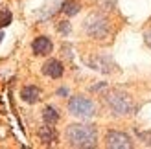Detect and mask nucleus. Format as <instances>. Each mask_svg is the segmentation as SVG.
<instances>
[{
  "mask_svg": "<svg viewBox=\"0 0 151 149\" xmlns=\"http://www.w3.org/2000/svg\"><path fill=\"white\" fill-rule=\"evenodd\" d=\"M65 140L70 147L90 149L98 145V129L90 123H72L65 129Z\"/></svg>",
  "mask_w": 151,
  "mask_h": 149,
  "instance_id": "nucleus-1",
  "label": "nucleus"
},
{
  "mask_svg": "<svg viewBox=\"0 0 151 149\" xmlns=\"http://www.w3.org/2000/svg\"><path fill=\"white\" fill-rule=\"evenodd\" d=\"M103 100H105V105L109 107L111 114H114V116H129L137 110L133 98L122 90H111L105 94Z\"/></svg>",
  "mask_w": 151,
  "mask_h": 149,
  "instance_id": "nucleus-2",
  "label": "nucleus"
},
{
  "mask_svg": "<svg viewBox=\"0 0 151 149\" xmlns=\"http://www.w3.org/2000/svg\"><path fill=\"white\" fill-rule=\"evenodd\" d=\"M83 32H85L90 39L103 41L111 35V20L105 17L103 13L94 11L85 19V22H83Z\"/></svg>",
  "mask_w": 151,
  "mask_h": 149,
  "instance_id": "nucleus-3",
  "label": "nucleus"
},
{
  "mask_svg": "<svg viewBox=\"0 0 151 149\" xmlns=\"http://www.w3.org/2000/svg\"><path fill=\"white\" fill-rule=\"evenodd\" d=\"M68 112L79 120H88L96 114V103L87 96H72L68 100Z\"/></svg>",
  "mask_w": 151,
  "mask_h": 149,
  "instance_id": "nucleus-4",
  "label": "nucleus"
},
{
  "mask_svg": "<svg viewBox=\"0 0 151 149\" xmlns=\"http://www.w3.org/2000/svg\"><path fill=\"white\" fill-rule=\"evenodd\" d=\"M133 138L122 131H107L105 135V147H112V149H129L133 147Z\"/></svg>",
  "mask_w": 151,
  "mask_h": 149,
  "instance_id": "nucleus-5",
  "label": "nucleus"
},
{
  "mask_svg": "<svg viewBox=\"0 0 151 149\" xmlns=\"http://www.w3.org/2000/svg\"><path fill=\"white\" fill-rule=\"evenodd\" d=\"M52 50H54V42H52L50 37L46 35H39L35 37L33 42H32V52L35 55H41V57H46L52 54Z\"/></svg>",
  "mask_w": 151,
  "mask_h": 149,
  "instance_id": "nucleus-6",
  "label": "nucleus"
},
{
  "mask_svg": "<svg viewBox=\"0 0 151 149\" xmlns=\"http://www.w3.org/2000/svg\"><path fill=\"white\" fill-rule=\"evenodd\" d=\"M42 74L50 79H59V77H63V74H65V66L59 59L50 57L48 61H44V64H42Z\"/></svg>",
  "mask_w": 151,
  "mask_h": 149,
  "instance_id": "nucleus-7",
  "label": "nucleus"
},
{
  "mask_svg": "<svg viewBox=\"0 0 151 149\" xmlns=\"http://www.w3.org/2000/svg\"><path fill=\"white\" fill-rule=\"evenodd\" d=\"M20 100L24 103H29V105H33V103H37L41 100V88L35 87V85H26L22 87L20 90Z\"/></svg>",
  "mask_w": 151,
  "mask_h": 149,
  "instance_id": "nucleus-8",
  "label": "nucleus"
},
{
  "mask_svg": "<svg viewBox=\"0 0 151 149\" xmlns=\"http://www.w3.org/2000/svg\"><path fill=\"white\" fill-rule=\"evenodd\" d=\"M39 140H41L44 145L55 144V140H57V131H55L54 125H52V123H44L42 127L39 129Z\"/></svg>",
  "mask_w": 151,
  "mask_h": 149,
  "instance_id": "nucleus-9",
  "label": "nucleus"
},
{
  "mask_svg": "<svg viewBox=\"0 0 151 149\" xmlns=\"http://www.w3.org/2000/svg\"><path fill=\"white\" fill-rule=\"evenodd\" d=\"M59 118H61V114H59V110L54 107V105H46L42 109V122L44 123H52L55 125L59 122Z\"/></svg>",
  "mask_w": 151,
  "mask_h": 149,
  "instance_id": "nucleus-10",
  "label": "nucleus"
},
{
  "mask_svg": "<svg viewBox=\"0 0 151 149\" xmlns=\"http://www.w3.org/2000/svg\"><path fill=\"white\" fill-rule=\"evenodd\" d=\"M81 9V4L78 0H65L61 4V13L66 15V17H74V15H78Z\"/></svg>",
  "mask_w": 151,
  "mask_h": 149,
  "instance_id": "nucleus-11",
  "label": "nucleus"
},
{
  "mask_svg": "<svg viewBox=\"0 0 151 149\" xmlns=\"http://www.w3.org/2000/svg\"><path fill=\"white\" fill-rule=\"evenodd\" d=\"M13 20V13L9 9H0V29H4L6 26H9Z\"/></svg>",
  "mask_w": 151,
  "mask_h": 149,
  "instance_id": "nucleus-12",
  "label": "nucleus"
},
{
  "mask_svg": "<svg viewBox=\"0 0 151 149\" xmlns=\"http://www.w3.org/2000/svg\"><path fill=\"white\" fill-rule=\"evenodd\" d=\"M70 29H72V26H70V22H68V20H61V22H57V32L61 33V35H68V33H70Z\"/></svg>",
  "mask_w": 151,
  "mask_h": 149,
  "instance_id": "nucleus-13",
  "label": "nucleus"
},
{
  "mask_svg": "<svg viewBox=\"0 0 151 149\" xmlns=\"http://www.w3.org/2000/svg\"><path fill=\"white\" fill-rule=\"evenodd\" d=\"M138 138L144 142V145L151 147V131H142V133H138Z\"/></svg>",
  "mask_w": 151,
  "mask_h": 149,
  "instance_id": "nucleus-14",
  "label": "nucleus"
},
{
  "mask_svg": "<svg viewBox=\"0 0 151 149\" xmlns=\"http://www.w3.org/2000/svg\"><path fill=\"white\" fill-rule=\"evenodd\" d=\"M144 41H146V44L151 48V29H147V32L144 33Z\"/></svg>",
  "mask_w": 151,
  "mask_h": 149,
  "instance_id": "nucleus-15",
  "label": "nucleus"
},
{
  "mask_svg": "<svg viewBox=\"0 0 151 149\" xmlns=\"http://www.w3.org/2000/svg\"><path fill=\"white\" fill-rule=\"evenodd\" d=\"M57 96H68V88H66V87H61V88L57 90Z\"/></svg>",
  "mask_w": 151,
  "mask_h": 149,
  "instance_id": "nucleus-16",
  "label": "nucleus"
},
{
  "mask_svg": "<svg viewBox=\"0 0 151 149\" xmlns=\"http://www.w3.org/2000/svg\"><path fill=\"white\" fill-rule=\"evenodd\" d=\"M2 37H4V33H2V29H0V41H2Z\"/></svg>",
  "mask_w": 151,
  "mask_h": 149,
  "instance_id": "nucleus-17",
  "label": "nucleus"
}]
</instances>
